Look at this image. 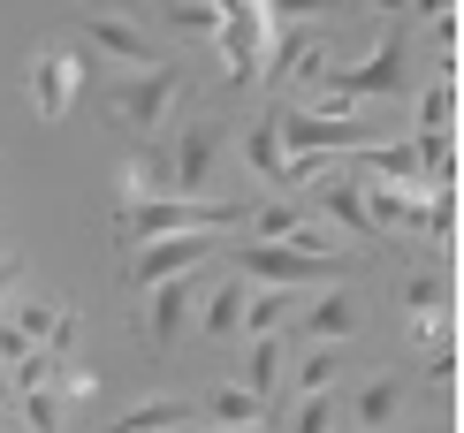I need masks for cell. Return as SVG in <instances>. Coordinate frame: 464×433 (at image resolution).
<instances>
[{
	"mask_svg": "<svg viewBox=\"0 0 464 433\" xmlns=\"http://www.w3.org/2000/svg\"><path fill=\"white\" fill-rule=\"evenodd\" d=\"M206 433H259V426H206Z\"/></svg>",
	"mask_w": 464,
	"mask_h": 433,
	"instance_id": "obj_29",
	"label": "cell"
},
{
	"mask_svg": "<svg viewBox=\"0 0 464 433\" xmlns=\"http://www.w3.org/2000/svg\"><path fill=\"white\" fill-rule=\"evenodd\" d=\"M176 107H183V69H176V62L130 69V76H114V84H107V114H114L130 137L168 130V122H176Z\"/></svg>",
	"mask_w": 464,
	"mask_h": 433,
	"instance_id": "obj_4",
	"label": "cell"
},
{
	"mask_svg": "<svg viewBox=\"0 0 464 433\" xmlns=\"http://www.w3.org/2000/svg\"><path fill=\"white\" fill-rule=\"evenodd\" d=\"M365 8H389V15H396V8H403V0H365Z\"/></svg>",
	"mask_w": 464,
	"mask_h": 433,
	"instance_id": "obj_30",
	"label": "cell"
},
{
	"mask_svg": "<svg viewBox=\"0 0 464 433\" xmlns=\"http://www.w3.org/2000/svg\"><path fill=\"white\" fill-rule=\"evenodd\" d=\"M214 251H228L221 228H190V236H160V244H138L122 259V282L130 289H152V282H176V274H206Z\"/></svg>",
	"mask_w": 464,
	"mask_h": 433,
	"instance_id": "obj_6",
	"label": "cell"
},
{
	"mask_svg": "<svg viewBox=\"0 0 464 433\" xmlns=\"http://www.w3.org/2000/svg\"><path fill=\"white\" fill-rule=\"evenodd\" d=\"M403 69H411V31L396 24L365 62H343V69L320 76V114H358V107H373V100H396Z\"/></svg>",
	"mask_w": 464,
	"mask_h": 433,
	"instance_id": "obj_2",
	"label": "cell"
},
{
	"mask_svg": "<svg viewBox=\"0 0 464 433\" xmlns=\"http://www.w3.org/2000/svg\"><path fill=\"white\" fill-rule=\"evenodd\" d=\"M403 403H411V372H373L351 396V419H358V433H396Z\"/></svg>",
	"mask_w": 464,
	"mask_h": 433,
	"instance_id": "obj_10",
	"label": "cell"
},
{
	"mask_svg": "<svg viewBox=\"0 0 464 433\" xmlns=\"http://www.w3.org/2000/svg\"><path fill=\"white\" fill-rule=\"evenodd\" d=\"M434 433H457V426H450V419H441V426H434Z\"/></svg>",
	"mask_w": 464,
	"mask_h": 433,
	"instance_id": "obj_31",
	"label": "cell"
},
{
	"mask_svg": "<svg viewBox=\"0 0 464 433\" xmlns=\"http://www.w3.org/2000/svg\"><path fill=\"white\" fill-rule=\"evenodd\" d=\"M190 426H198V396H145V403H130L107 433H190Z\"/></svg>",
	"mask_w": 464,
	"mask_h": 433,
	"instance_id": "obj_11",
	"label": "cell"
},
{
	"mask_svg": "<svg viewBox=\"0 0 464 433\" xmlns=\"http://www.w3.org/2000/svg\"><path fill=\"white\" fill-rule=\"evenodd\" d=\"M335 372H343L335 342H313V350H304V365L289 372V396H327V388H335Z\"/></svg>",
	"mask_w": 464,
	"mask_h": 433,
	"instance_id": "obj_22",
	"label": "cell"
},
{
	"mask_svg": "<svg viewBox=\"0 0 464 433\" xmlns=\"http://www.w3.org/2000/svg\"><path fill=\"white\" fill-rule=\"evenodd\" d=\"M198 419H214V426H266L275 410H266L259 396H244V388H214V396L198 403Z\"/></svg>",
	"mask_w": 464,
	"mask_h": 433,
	"instance_id": "obj_19",
	"label": "cell"
},
{
	"mask_svg": "<svg viewBox=\"0 0 464 433\" xmlns=\"http://www.w3.org/2000/svg\"><path fill=\"white\" fill-rule=\"evenodd\" d=\"M275 137L282 152H327V160H351V152L381 145V122H365V114H320V107H282L275 100Z\"/></svg>",
	"mask_w": 464,
	"mask_h": 433,
	"instance_id": "obj_5",
	"label": "cell"
},
{
	"mask_svg": "<svg viewBox=\"0 0 464 433\" xmlns=\"http://www.w3.org/2000/svg\"><path fill=\"white\" fill-rule=\"evenodd\" d=\"M8 396H15V380H8V365H0V403H8Z\"/></svg>",
	"mask_w": 464,
	"mask_h": 433,
	"instance_id": "obj_28",
	"label": "cell"
},
{
	"mask_svg": "<svg viewBox=\"0 0 464 433\" xmlns=\"http://www.w3.org/2000/svg\"><path fill=\"white\" fill-rule=\"evenodd\" d=\"M358 320H365V312H358L351 289H327V297H313V312L297 320V334H304V342H351Z\"/></svg>",
	"mask_w": 464,
	"mask_h": 433,
	"instance_id": "obj_13",
	"label": "cell"
},
{
	"mask_svg": "<svg viewBox=\"0 0 464 433\" xmlns=\"http://www.w3.org/2000/svg\"><path fill=\"white\" fill-rule=\"evenodd\" d=\"M244 297H251L244 274H214V282L198 289V327L214 334V342H228V334H237V320H244Z\"/></svg>",
	"mask_w": 464,
	"mask_h": 433,
	"instance_id": "obj_12",
	"label": "cell"
},
{
	"mask_svg": "<svg viewBox=\"0 0 464 433\" xmlns=\"http://www.w3.org/2000/svg\"><path fill=\"white\" fill-rule=\"evenodd\" d=\"M289 312H297V289H251V297H244L237 334H251V342H259V334H282V320H289Z\"/></svg>",
	"mask_w": 464,
	"mask_h": 433,
	"instance_id": "obj_18",
	"label": "cell"
},
{
	"mask_svg": "<svg viewBox=\"0 0 464 433\" xmlns=\"http://www.w3.org/2000/svg\"><path fill=\"white\" fill-rule=\"evenodd\" d=\"M237 388H244V396H259L266 410H282V334H259V342H251Z\"/></svg>",
	"mask_w": 464,
	"mask_h": 433,
	"instance_id": "obj_14",
	"label": "cell"
},
{
	"mask_svg": "<svg viewBox=\"0 0 464 433\" xmlns=\"http://www.w3.org/2000/svg\"><path fill=\"white\" fill-rule=\"evenodd\" d=\"M320 213H327V221H335V228H351V236H365V244H373V221H365V198H358V183H351V175H320Z\"/></svg>",
	"mask_w": 464,
	"mask_h": 433,
	"instance_id": "obj_15",
	"label": "cell"
},
{
	"mask_svg": "<svg viewBox=\"0 0 464 433\" xmlns=\"http://www.w3.org/2000/svg\"><path fill=\"white\" fill-rule=\"evenodd\" d=\"M24 433H62V419H69V403H62V388H24Z\"/></svg>",
	"mask_w": 464,
	"mask_h": 433,
	"instance_id": "obj_23",
	"label": "cell"
},
{
	"mask_svg": "<svg viewBox=\"0 0 464 433\" xmlns=\"http://www.w3.org/2000/svg\"><path fill=\"white\" fill-rule=\"evenodd\" d=\"M198 274H176V282H152L145 289V350L152 358H168V350L183 342V327L198 320Z\"/></svg>",
	"mask_w": 464,
	"mask_h": 433,
	"instance_id": "obj_7",
	"label": "cell"
},
{
	"mask_svg": "<svg viewBox=\"0 0 464 433\" xmlns=\"http://www.w3.org/2000/svg\"><path fill=\"white\" fill-rule=\"evenodd\" d=\"M76 334H84V320H76V312L62 304V312H53V327H46V342H38V350H46L53 365H76Z\"/></svg>",
	"mask_w": 464,
	"mask_h": 433,
	"instance_id": "obj_25",
	"label": "cell"
},
{
	"mask_svg": "<svg viewBox=\"0 0 464 433\" xmlns=\"http://www.w3.org/2000/svg\"><path fill=\"white\" fill-rule=\"evenodd\" d=\"M419 137H457V76H434L419 100Z\"/></svg>",
	"mask_w": 464,
	"mask_h": 433,
	"instance_id": "obj_20",
	"label": "cell"
},
{
	"mask_svg": "<svg viewBox=\"0 0 464 433\" xmlns=\"http://www.w3.org/2000/svg\"><path fill=\"white\" fill-rule=\"evenodd\" d=\"M335 388L327 396H297V410H289V433H335Z\"/></svg>",
	"mask_w": 464,
	"mask_h": 433,
	"instance_id": "obj_24",
	"label": "cell"
},
{
	"mask_svg": "<svg viewBox=\"0 0 464 433\" xmlns=\"http://www.w3.org/2000/svg\"><path fill=\"white\" fill-rule=\"evenodd\" d=\"M427 388H434V396L457 388V350H434V358H427Z\"/></svg>",
	"mask_w": 464,
	"mask_h": 433,
	"instance_id": "obj_26",
	"label": "cell"
},
{
	"mask_svg": "<svg viewBox=\"0 0 464 433\" xmlns=\"http://www.w3.org/2000/svg\"><path fill=\"white\" fill-rule=\"evenodd\" d=\"M396 304L411 312V320H427V312H450V304H457L450 266H434V274H403V282H396Z\"/></svg>",
	"mask_w": 464,
	"mask_h": 433,
	"instance_id": "obj_17",
	"label": "cell"
},
{
	"mask_svg": "<svg viewBox=\"0 0 464 433\" xmlns=\"http://www.w3.org/2000/svg\"><path fill=\"white\" fill-rule=\"evenodd\" d=\"M244 213H251V198H130V206H114V244H122V259L138 244H160V236H190V228H244Z\"/></svg>",
	"mask_w": 464,
	"mask_h": 433,
	"instance_id": "obj_1",
	"label": "cell"
},
{
	"mask_svg": "<svg viewBox=\"0 0 464 433\" xmlns=\"http://www.w3.org/2000/svg\"><path fill=\"white\" fill-rule=\"evenodd\" d=\"M84 38L107 53V62H122V69H160L168 62L160 38H152L138 15H122V8H84Z\"/></svg>",
	"mask_w": 464,
	"mask_h": 433,
	"instance_id": "obj_8",
	"label": "cell"
},
{
	"mask_svg": "<svg viewBox=\"0 0 464 433\" xmlns=\"http://www.w3.org/2000/svg\"><path fill=\"white\" fill-rule=\"evenodd\" d=\"M15 289H24V259H15V251H0V304H8Z\"/></svg>",
	"mask_w": 464,
	"mask_h": 433,
	"instance_id": "obj_27",
	"label": "cell"
},
{
	"mask_svg": "<svg viewBox=\"0 0 464 433\" xmlns=\"http://www.w3.org/2000/svg\"><path fill=\"white\" fill-rule=\"evenodd\" d=\"M160 24H168V31H183V38H206V46H214L221 8H214V0H160Z\"/></svg>",
	"mask_w": 464,
	"mask_h": 433,
	"instance_id": "obj_21",
	"label": "cell"
},
{
	"mask_svg": "<svg viewBox=\"0 0 464 433\" xmlns=\"http://www.w3.org/2000/svg\"><path fill=\"white\" fill-rule=\"evenodd\" d=\"M76 91H84V62H76L69 46H38L31 53V107H38V122H69Z\"/></svg>",
	"mask_w": 464,
	"mask_h": 433,
	"instance_id": "obj_9",
	"label": "cell"
},
{
	"mask_svg": "<svg viewBox=\"0 0 464 433\" xmlns=\"http://www.w3.org/2000/svg\"><path fill=\"white\" fill-rule=\"evenodd\" d=\"M244 168H251V183H266V190H275V175H282V137H275V107H266V114H251V122H244Z\"/></svg>",
	"mask_w": 464,
	"mask_h": 433,
	"instance_id": "obj_16",
	"label": "cell"
},
{
	"mask_svg": "<svg viewBox=\"0 0 464 433\" xmlns=\"http://www.w3.org/2000/svg\"><path fill=\"white\" fill-rule=\"evenodd\" d=\"M237 251V274L259 289H335L351 259L343 251H297V244H228Z\"/></svg>",
	"mask_w": 464,
	"mask_h": 433,
	"instance_id": "obj_3",
	"label": "cell"
}]
</instances>
